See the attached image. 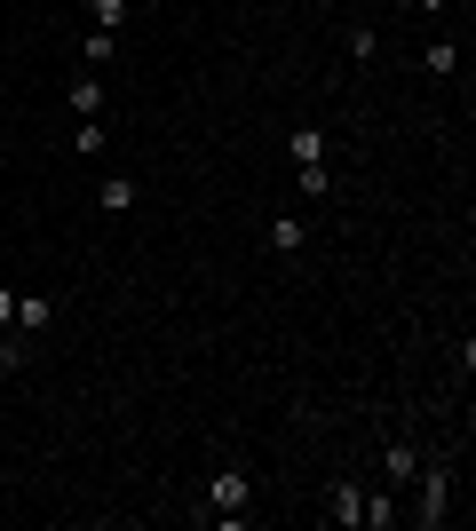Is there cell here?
<instances>
[{"label":"cell","mask_w":476,"mask_h":531,"mask_svg":"<svg viewBox=\"0 0 476 531\" xmlns=\"http://www.w3.org/2000/svg\"><path fill=\"white\" fill-rule=\"evenodd\" d=\"M246 500H254V476H246V468H223V476L207 484V516H223V524L246 516Z\"/></svg>","instance_id":"obj_1"},{"label":"cell","mask_w":476,"mask_h":531,"mask_svg":"<svg viewBox=\"0 0 476 531\" xmlns=\"http://www.w3.org/2000/svg\"><path fill=\"white\" fill-rule=\"evenodd\" d=\"M445 500H453V476H445V468H429V476H421V508H413V516H421V524H445Z\"/></svg>","instance_id":"obj_2"},{"label":"cell","mask_w":476,"mask_h":531,"mask_svg":"<svg viewBox=\"0 0 476 531\" xmlns=\"http://www.w3.org/2000/svg\"><path fill=\"white\" fill-rule=\"evenodd\" d=\"M286 151H294V167H318V159H326V135H318V127H294Z\"/></svg>","instance_id":"obj_3"},{"label":"cell","mask_w":476,"mask_h":531,"mask_svg":"<svg viewBox=\"0 0 476 531\" xmlns=\"http://www.w3.org/2000/svg\"><path fill=\"white\" fill-rule=\"evenodd\" d=\"M357 508H365L357 484H334V492H326V516H334V524H357Z\"/></svg>","instance_id":"obj_4"},{"label":"cell","mask_w":476,"mask_h":531,"mask_svg":"<svg viewBox=\"0 0 476 531\" xmlns=\"http://www.w3.org/2000/svg\"><path fill=\"white\" fill-rule=\"evenodd\" d=\"M48 318H56V310H48L40 294H24V302H16V318H8V325H16V333H40Z\"/></svg>","instance_id":"obj_5"},{"label":"cell","mask_w":476,"mask_h":531,"mask_svg":"<svg viewBox=\"0 0 476 531\" xmlns=\"http://www.w3.org/2000/svg\"><path fill=\"white\" fill-rule=\"evenodd\" d=\"M96 199H104L112 214H127V207H135V183H127V175H104V183H96Z\"/></svg>","instance_id":"obj_6"},{"label":"cell","mask_w":476,"mask_h":531,"mask_svg":"<svg viewBox=\"0 0 476 531\" xmlns=\"http://www.w3.org/2000/svg\"><path fill=\"white\" fill-rule=\"evenodd\" d=\"M421 72H437V80H445V72H461V48H453V40H429V56H421Z\"/></svg>","instance_id":"obj_7"},{"label":"cell","mask_w":476,"mask_h":531,"mask_svg":"<svg viewBox=\"0 0 476 531\" xmlns=\"http://www.w3.org/2000/svg\"><path fill=\"white\" fill-rule=\"evenodd\" d=\"M421 476V452L413 444H389V484H413Z\"/></svg>","instance_id":"obj_8"},{"label":"cell","mask_w":476,"mask_h":531,"mask_svg":"<svg viewBox=\"0 0 476 531\" xmlns=\"http://www.w3.org/2000/svg\"><path fill=\"white\" fill-rule=\"evenodd\" d=\"M357 524L389 531V524H397V492H381V500H365V508H357Z\"/></svg>","instance_id":"obj_9"},{"label":"cell","mask_w":476,"mask_h":531,"mask_svg":"<svg viewBox=\"0 0 476 531\" xmlns=\"http://www.w3.org/2000/svg\"><path fill=\"white\" fill-rule=\"evenodd\" d=\"M72 111L96 119V111H104V80H72Z\"/></svg>","instance_id":"obj_10"},{"label":"cell","mask_w":476,"mask_h":531,"mask_svg":"<svg viewBox=\"0 0 476 531\" xmlns=\"http://www.w3.org/2000/svg\"><path fill=\"white\" fill-rule=\"evenodd\" d=\"M270 246H278V254H302V222L278 214V222H270Z\"/></svg>","instance_id":"obj_11"},{"label":"cell","mask_w":476,"mask_h":531,"mask_svg":"<svg viewBox=\"0 0 476 531\" xmlns=\"http://www.w3.org/2000/svg\"><path fill=\"white\" fill-rule=\"evenodd\" d=\"M112 48H119V32H104V24L80 40V56H88V64H112Z\"/></svg>","instance_id":"obj_12"},{"label":"cell","mask_w":476,"mask_h":531,"mask_svg":"<svg viewBox=\"0 0 476 531\" xmlns=\"http://www.w3.org/2000/svg\"><path fill=\"white\" fill-rule=\"evenodd\" d=\"M88 16H96L104 32H119V24H127V0H88Z\"/></svg>","instance_id":"obj_13"},{"label":"cell","mask_w":476,"mask_h":531,"mask_svg":"<svg viewBox=\"0 0 476 531\" xmlns=\"http://www.w3.org/2000/svg\"><path fill=\"white\" fill-rule=\"evenodd\" d=\"M294 183H302L310 199H326V191H334V183H326V159H318V167H294Z\"/></svg>","instance_id":"obj_14"},{"label":"cell","mask_w":476,"mask_h":531,"mask_svg":"<svg viewBox=\"0 0 476 531\" xmlns=\"http://www.w3.org/2000/svg\"><path fill=\"white\" fill-rule=\"evenodd\" d=\"M373 48H381V32H373V24H350V56H357V64H365Z\"/></svg>","instance_id":"obj_15"},{"label":"cell","mask_w":476,"mask_h":531,"mask_svg":"<svg viewBox=\"0 0 476 531\" xmlns=\"http://www.w3.org/2000/svg\"><path fill=\"white\" fill-rule=\"evenodd\" d=\"M8 318H16V294H8V286H0V325H8Z\"/></svg>","instance_id":"obj_16"},{"label":"cell","mask_w":476,"mask_h":531,"mask_svg":"<svg viewBox=\"0 0 476 531\" xmlns=\"http://www.w3.org/2000/svg\"><path fill=\"white\" fill-rule=\"evenodd\" d=\"M413 8H445V0H413Z\"/></svg>","instance_id":"obj_17"}]
</instances>
